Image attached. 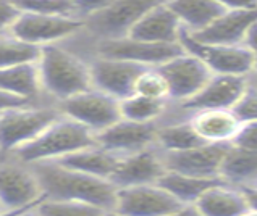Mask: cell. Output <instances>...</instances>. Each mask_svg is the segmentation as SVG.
Listing matches in <instances>:
<instances>
[{"label": "cell", "instance_id": "6da1fadb", "mask_svg": "<svg viewBox=\"0 0 257 216\" xmlns=\"http://www.w3.org/2000/svg\"><path fill=\"white\" fill-rule=\"evenodd\" d=\"M38 176L46 198L78 200L102 208L113 210L118 187L110 181L71 169L57 161H41L29 165Z\"/></svg>", "mask_w": 257, "mask_h": 216}, {"label": "cell", "instance_id": "7a4b0ae2", "mask_svg": "<svg viewBox=\"0 0 257 216\" xmlns=\"http://www.w3.org/2000/svg\"><path fill=\"white\" fill-rule=\"evenodd\" d=\"M92 145H97L95 134L86 126L62 115L34 140L15 150L13 155L25 165H34L41 161L62 160Z\"/></svg>", "mask_w": 257, "mask_h": 216}, {"label": "cell", "instance_id": "3957f363", "mask_svg": "<svg viewBox=\"0 0 257 216\" xmlns=\"http://www.w3.org/2000/svg\"><path fill=\"white\" fill-rule=\"evenodd\" d=\"M38 68L42 87L60 102L92 89L91 66L55 44L42 47Z\"/></svg>", "mask_w": 257, "mask_h": 216}, {"label": "cell", "instance_id": "277c9868", "mask_svg": "<svg viewBox=\"0 0 257 216\" xmlns=\"http://www.w3.org/2000/svg\"><path fill=\"white\" fill-rule=\"evenodd\" d=\"M180 42L188 54L197 57L212 71V74H233L247 76L254 71V55L246 44L223 46L197 41L183 28Z\"/></svg>", "mask_w": 257, "mask_h": 216}, {"label": "cell", "instance_id": "5b68a950", "mask_svg": "<svg viewBox=\"0 0 257 216\" xmlns=\"http://www.w3.org/2000/svg\"><path fill=\"white\" fill-rule=\"evenodd\" d=\"M62 115L52 108L18 107L0 113V152L13 153L34 140Z\"/></svg>", "mask_w": 257, "mask_h": 216}, {"label": "cell", "instance_id": "8992f818", "mask_svg": "<svg viewBox=\"0 0 257 216\" xmlns=\"http://www.w3.org/2000/svg\"><path fill=\"white\" fill-rule=\"evenodd\" d=\"M60 107L63 116L86 126L94 134L102 132L121 120L120 100L94 87L60 102Z\"/></svg>", "mask_w": 257, "mask_h": 216}, {"label": "cell", "instance_id": "52a82bcc", "mask_svg": "<svg viewBox=\"0 0 257 216\" xmlns=\"http://www.w3.org/2000/svg\"><path fill=\"white\" fill-rule=\"evenodd\" d=\"M165 2L168 0H113L104 10L91 15L87 26L100 36L102 41L128 37L131 29L146 15Z\"/></svg>", "mask_w": 257, "mask_h": 216}, {"label": "cell", "instance_id": "ba28073f", "mask_svg": "<svg viewBox=\"0 0 257 216\" xmlns=\"http://www.w3.org/2000/svg\"><path fill=\"white\" fill-rule=\"evenodd\" d=\"M86 23L76 15H38L21 13L10 29L18 39L46 47L78 33Z\"/></svg>", "mask_w": 257, "mask_h": 216}, {"label": "cell", "instance_id": "9c48e42d", "mask_svg": "<svg viewBox=\"0 0 257 216\" xmlns=\"http://www.w3.org/2000/svg\"><path fill=\"white\" fill-rule=\"evenodd\" d=\"M46 198L38 176L25 163H0V205L4 210H23Z\"/></svg>", "mask_w": 257, "mask_h": 216}, {"label": "cell", "instance_id": "30bf717a", "mask_svg": "<svg viewBox=\"0 0 257 216\" xmlns=\"http://www.w3.org/2000/svg\"><path fill=\"white\" fill-rule=\"evenodd\" d=\"M181 42L175 44H152L144 41H136L131 37L121 39H107L99 46V55L107 58H118L131 63L148 66V68H159V66L170 62L172 58L185 54Z\"/></svg>", "mask_w": 257, "mask_h": 216}, {"label": "cell", "instance_id": "8fae6325", "mask_svg": "<svg viewBox=\"0 0 257 216\" xmlns=\"http://www.w3.org/2000/svg\"><path fill=\"white\" fill-rule=\"evenodd\" d=\"M181 206L185 205L157 182L120 187L113 210L126 216H164Z\"/></svg>", "mask_w": 257, "mask_h": 216}, {"label": "cell", "instance_id": "7c38bea8", "mask_svg": "<svg viewBox=\"0 0 257 216\" xmlns=\"http://www.w3.org/2000/svg\"><path fill=\"white\" fill-rule=\"evenodd\" d=\"M159 70L170 87V99L181 103L193 99L212 78V71L207 66L188 52L159 66Z\"/></svg>", "mask_w": 257, "mask_h": 216}, {"label": "cell", "instance_id": "4fadbf2b", "mask_svg": "<svg viewBox=\"0 0 257 216\" xmlns=\"http://www.w3.org/2000/svg\"><path fill=\"white\" fill-rule=\"evenodd\" d=\"M231 144H204L183 152L162 153L167 171L196 177H220L223 158Z\"/></svg>", "mask_w": 257, "mask_h": 216}, {"label": "cell", "instance_id": "5bb4252c", "mask_svg": "<svg viewBox=\"0 0 257 216\" xmlns=\"http://www.w3.org/2000/svg\"><path fill=\"white\" fill-rule=\"evenodd\" d=\"M148 66H141L118 58L99 57L91 65L92 87L123 100L135 94V84L141 71Z\"/></svg>", "mask_w": 257, "mask_h": 216}, {"label": "cell", "instance_id": "9a60e30c", "mask_svg": "<svg viewBox=\"0 0 257 216\" xmlns=\"http://www.w3.org/2000/svg\"><path fill=\"white\" fill-rule=\"evenodd\" d=\"M156 137L157 128L154 123H138L121 118L110 128L95 134V142L105 150L123 156L156 145Z\"/></svg>", "mask_w": 257, "mask_h": 216}, {"label": "cell", "instance_id": "2e32d148", "mask_svg": "<svg viewBox=\"0 0 257 216\" xmlns=\"http://www.w3.org/2000/svg\"><path fill=\"white\" fill-rule=\"evenodd\" d=\"M165 173L167 168L162 152L149 147L144 150L120 156V161L110 181L118 189L130 187V185H148L157 184Z\"/></svg>", "mask_w": 257, "mask_h": 216}, {"label": "cell", "instance_id": "e0dca14e", "mask_svg": "<svg viewBox=\"0 0 257 216\" xmlns=\"http://www.w3.org/2000/svg\"><path fill=\"white\" fill-rule=\"evenodd\" d=\"M249 89L247 76L233 74H212L205 84L193 99L181 103L185 108L197 110H233Z\"/></svg>", "mask_w": 257, "mask_h": 216}, {"label": "cell", "instance_id": "ac0fdd59", "mask_svg": "<svg viewBox=\"0 0 257 216\" xmlns=\"http://www.w3.org/2000/svg\"><path fill=\"white\" fill-rule=\"evenodd\" d=\"M257 25L255 10H226L204 31L191 34L197 41L223 46H243L252 26Z\"/></svg>", "mask_w": 257, "mask_h": 216}, {"label": "cell", "instance_id": "d6986e66", "mask_svg": "<svg viewBox=\"0 0 257 216\" xmlns=\"http://www.w3.org/2000/svg\"><path fill=\"white\" fill-rule=\"evenodd\" d=\"M183 26L178 17L170 9L168 2L152 9L139 23L131 29L128 37L152 44H175L180 42Z\"/></svg>", "mask_w": 257, "mask_h": 216}, {"label": "cell", "instance_id": "ffe728a7", "mask_svg": "<svg viewBox=\"0 0 257 216\" xmlns=\"http://www.w3.org/2000/svg\"><path fill=\"white\" fill-rule=\"evenodd\" d=\"M194 206L201 216H244L251 210L243 189L225 181L205 190Z\"/></svg>", "mask_w": 257, "mask_h": 216}, {"label": "cell", "instance_id": "44dd1931", "mask_svg": "<svg viewBox=\"0 0 257 216\" xmlns=\"http://www.w3.org/2000/svg\"><path fill=\"white\" fill-rule=\"evenodd\" d=\"M189 123L207 144H231L243 124L233 110H197Z\"/></svg>", "mask_w": 257, "mask_h": 216}, {"label": "cell", "instance_id": "7402d4cb", "mask_svg": "<svg viewBox=\"0 0 257 216\" xmlns=\"http://www.w3.org/2000/svg\"><path fill=\"white\" fill-rule=\"evenodd\" d=\"M168 5L191 34L204 31L226 12L217 0H168Z\"/></svg>", "mask_w": 257, "mask_h": 216}, {"label": "cell", "instance_id": "603a6c76", "mask_svg": "<svg viewBox=\"0 0 257 216\" xmlns=\"http://www.w3.org/2000/svg\"><path fill=\"white\" fill-rule=\"evenodd\" d=\"M118 161V155L108 152L99 145L83 148V150H78L62 160H57V163H60L63 166L81 171V173L91 176L102 177V179H110L112 177Z\"/></svg>", "mask_w": 257, "mask_h": 216}, {"label": "cell", "instance_id": "cb8c5ba5", "mask_svg": "<svg viewBox=\"0 0 257 216\" xmlns=\"http://www.w3.org/2000/svg\"><path fill=\"white\" fill-rule=\"evenodd\" d=\"M220 177L231 185H257V152L230 145L223 158Z\"/></svg>", "mask_w": 257, "mask_h": 216}, {"label": "cell", "instance_id": "d4e9b609", "mask_svg": "<svg viewBox=\"0 0 257 216\" xmlns=\"http://www.w3.org/2000/svg\"><path fill=\"white\" fill-rule=\"evenodd\" d=\"M41 84L38 63L0 68V91L31 100L38 95Z\"/></svg>", "mask_w": 257, "mask_h": 216}, {"label": "cell", "instance_id": "484cf974", "mask_svg": "<svg viewBox=\"0 0 257 216\" xmlns=\"http://www.w3.org/2000/svg\"><path fill=\"white\" fill-rule=\"evenodd\" d=\"M222 181V177L207 179V177H196L167 171L162 176V179L159 181V184L170 192L176 200H180L183 205H194L205 190H209L212 185Z\"/></svg>", "mask_w": 257, "mask_h": 216}, {"label": "cell", "instance_id": "4316f807", "mask_svg": "<svg viewBox=\"0 0 257 216\" xmlns=\"http://www.w3.org/2000/svg\"><path fill=\"white\" fill-rule=\"evenodd\" d=\"M207 142L199 137V134L194 131L189 121L168 124L164 128H157V137L156 145L162 153H172V152H183L189 148L204 145Z\"/></svg>", "mask_w": 257, "mask_h": 216}, {"label": "cell", "instance_id": "83f0119b", "mask_svg": "<svg viewBox=\"0 0 257 216\" xmlns=\"http://www.w3.org/2000/svg\"><path fill=\"white\" fill-rule=\"evenodd\" d=\"M41 52L42 47L21 41L13 34H0V68L38 63Z\"/></svg>", "mask_w": 257, "mask_h": 216}, {"label": "cell", "instance_id": "f1b7e54d", "mask_svg": "<svg viewBox=\"0 0 257 216\" xmlns=\"http://www.w3.org/2000/svg\"><path fill=\"white\" fill-rule=\"evenodd\" d=\"M165 107V100L149 99V97H143L138 94L130 95L120 102L121 118L138 123H154L164 115Z\"/></svg>", "mask_w": 257, "mask_h": 216}, {"label": "cell", "instance_id": "f546056e", "mask_svg": "<svg viewBox=\"0 0 257 216\" xmlns=\"http://www.w3.org/2000/svg\"><path fill=\"white\" fill-rule=\"evenodd\" d=\"M38 210L42 216H102L104 211L102 208L78 202V200H54V198H44L38 205Z\"/></svg>", "mask_w": 257, "mask_h": 216}, {"label": "cell", "instance_id": "4dcf8cb0", "mask_svg": "<svg viewBox=\"0 0 257 216\" xmlns=\"http://www.w3.org/2000/svg\"><path fill=\"white\" fill-rule=\"evenodd\" d=\"M135 94L167 102L170 99V87L159 68H144L136 79Z\"/></svg>", "mask_w": 257, "mask_h": 216}, {"label": "cell", "instance_id": "1f68e13d", "mask_svg": "<svg viewBox=\"0 0 257 216\" xmlns=\"http://www.w3.org/2000/svg\"><path fill=\"white\" fill-rule=\"evenodd\" d=\"M21 13L38 15H76L75 0H13Z\"/></svg>", "mask_w": 257, "mask_h": 216}, {"label": "cell", "instance_id": "d6a6232c", "mask_svg": "<svg viewBox=\"0 0 257 216\" xmlns=\"http://www.w3.org/2000/svg\"><path fill=\"white\" fill-rule=\"evenodd\" d=\"M241 121H257V89L249 87L243 99L233 108Z\"/></svg>", "mask_w": 257, "mask_h": 216}, {"label": "cell", "instance_id": "836d02e7", "mask_svg": "<svg viewBox=\"0 0 257 216\" xmlns=\"http://www.w3.org/2000/svg\"><path fill=\"white\" fill-rule=\"evenodd\" d=\"M233 145L257 152V121H244L231 142Z\"/></svg>", "mask_w": 257, "mask_h": 216}, {"label": "cell", "instance_id": "e575fe53", "mask_svg": "<svg viewBox=\"0 0 257 216\" xmlns=\"http://www.w3.org/2000/svg\"><path fill=\"white\" fill-rule=\"evenodd\" d=\"M20 15L21 12L13 4V0H0V34H4V31H10Z\"/></svg>", "mask_w": 257, "mask_h": 216}, {"label": "cell", "instance_id": "d590c367", "mask_svg": "<svg viewBox=\"0 0 257 216\" xmlns=\"http://www.w3.org/2000/svg\"><path fill=\"white\" fill-rule=\"evenodd\" d=\"M113 0H75L76 4V12L84 13L87 17L97 13L100 10H104L105 7H108Z\"/></svg>", "mask_w": 257, "mask_h": 216}, {"label": "cell", "instance_id": "8d00e7d4", "mask_svg": "<svg viewBox=\"0 0 257 216\" xmlns=\"http://www.w3.org/2000/svg\"><path fill=\"white\" fill-rule=\"evenodd\" d=\"M29 105V100L26 99H21V97H15L10 95L4 91H0V113L5 110H10V108H18V107H25Z\"/></svg>", "mask_w": 257, "mask_h": 216}, {"label": "cell", "instance_id": "74e56055", "mask_svg": "<svg viewBox=\"0 0 257 216\" xmlns=\"http://www.w3.org/2000/svg\"><path fill=\"white\" fill-rule=\"evenodd\" d=\"M225 10H255L257 0H217Z\"/></svg>", "mask_w": 257, "mask_h": 216}, {"label": "cell", "instance_id": "f35d334b", "mask_svg": "<svg viewBox=\"0 0 257 216\" xmlns=\"http://www.w3.org/2000/svg\"><path fill=\"white\" fill-rule=\"evenodd\" d=\"M246 46L252 52V55H254V71H257V25L252 26V29L249 31V34L246 37Z\"/></svg>", "mask_w": 257, "mask_h": 216}, {"label": "cell", "instance_id": "ab89813d", "mask_svg": "<svg viewBox=\"0 0 257 216\" xmlns=\"http://www.w3.org/2000/svg\"><path fill=\"white\" fill-rule=\"evenodd\" d=\"M241 189L244 192L251 210H257V185H244V187H241Z\"/></svg>", "mask_w": 257, "mask_h": 216}, {"label": "cell", "instance_id": "60d3db41", "mask_svg": "<svg viewBox=\"0 0 257 216\" xmlns=\"http://www.w3.org/2000/svg\"><path fill=\"white\" fill-rule=\"evenodd\" d=\"M164 216H201V214H199V211L196 210L194 205H185V206L178 208V210L170 211V213H167Z\"/></svg>", "mask_w": 257, "mask_h": 216}, {"label": "cell", "instance_id": "b9f144b4", "mask_svg": "<svg viewBox=\"0 0 257 216\" xmlns=\"http://www.w3.org/2000/svg\"><path fill=\"white\" fill-rule=\"evenodd\" d=\"M17 216H42V213L38 210V205H36V206H31V208H26V210L18 213Z\"/></svg>", "mask_w": 257, "mask_h": 216}, {"label": "cell", "instance_id": "7bdbcfd3", "mask_svg": "<svg viewBox=\"0 0 257 216\" xmlns=\"http://www.w3.org/2000/svg\"><path fill=\"white\" fill-rule=\"evenodd\" d=\"M102 216H126V214H123V213L116 211V210H107V211H104V214H102Z\"/></svg>", "mask_w": 257, "mask_h": 216}, {"label": "cell", "instance_id": "ee69618b", "mask_svg": "<svg viewBox=\"0 0 257 216\" xmlns=\"http://www.w3.org/2000/svg\"><path fill=\"white\" fill-rule=\"evenodd\" d=\"M36 206V205H34ZM28 208H31V206H28ZM23 210H26V208H23ZM23 210H13V211H5V213H2L0 216H17L18 213H21Z\"/></svg>", "mask_w": 257, "mask_h": 216}, {"label": "cell", "instance_id": "f6af8a7d", "mask_svg": "<svg viewBox=\"0 0 257 216\" xmlns=\"http://www.w3.org/2000/svg\"><path fill=\"white\" fill-rule=\"evenodd\" d=\"M244 216H257V210H249Z\"/></svg>", "mask_w": 257, "mask_h": 216}, {"label": "cell", "instance_id": "bcb514c9", "mask_svg": "<svg viewBox=\"0 0 257 216\" xmlns=\"http://www.w3.org/2000/svg\"><path fill=\"white\" fill-rule=\"evenodd\" d=\"M7 210H4V206L2 205H0V214H2V213H5Z\"/></svg>", "mask_w": 257, "mask_h": 216}]
</instances>
